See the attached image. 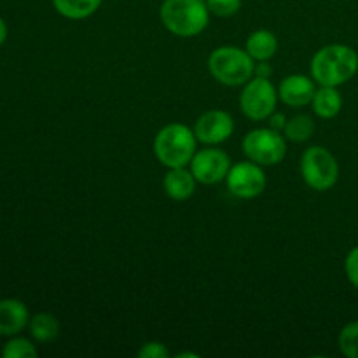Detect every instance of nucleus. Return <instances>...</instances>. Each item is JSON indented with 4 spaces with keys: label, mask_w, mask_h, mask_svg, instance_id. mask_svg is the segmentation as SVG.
Here are the masks:
<instances>
[{
    "label": "nucleus",
    "mask_w": 358,
    "mask_h": 358,
    "mask_svg": "<svg viewBox=\"0 0 358 358\" xmlns=\"http://www.w3.org/2000/svg\"><path fill=\"white\" fill-rule=\"evenodd\" d=\"M358 72V55L345 44H331L317 51L311 59V76L320 86H341Z\"/></svg>",
    "instance_id": "nucleus-1"
},
{
    "label": "nucleus",
    "mask_w": 358,
    "mask_h": 358,
    "mask_svg": "<svg viewBox=\"0 0 358 358\" xmlns=\"http://www.w3.org/2000/svg\"><path fill=\"white\" fill-rule=\"evenodd\" d=\"M159 16L173 35L194 37L208 27L210 9L206 0H164Z\"/></svg>",
    "instance_id": "nucleus-2"
},
{
    "label": "nucleus",
    "mask_w": 358,
    "mask_h": 358,
    "mask_svg": "<svg viewBox=\"0 0 358 358\" xmlns=\"http://www.w3.org/2000/svg\"><path fill=\"white\" fill-rule=\"evenodd\" d=\"M196 133L189 126L171 122L154 138V152L161 164L168 168H182L191 164L196 154Z\"/></svg>",
    "instance_id": "nucleus-3"
},
{
    "label": "nucleus",
    "mask_w": 358,
    "mask_h": 358,
    "mask_svg": "<svg viewBox=\"0 0 358 358\" xmlns=\"http://www.w3.org/2000/svg\"><path fill=\"white\" fill-rule=\"evenodd\" d=\"M208 70L215 80L226 86H241L254 77L255 63L247 49L224 45L217 48L208 58Z\"/></svg>",
    "instance_id": "nucleus-4"
},
{
    "label": "nucleus",
    "mask_w": 358,
    "mask_h": 358,
    "mask_svg": "<svg viewBox=\"0 0 358 358\" xmlns=\"http://www.w3.org/2000/svg\"><path fill=\"white\" fill-rule=\"evenodd\" d=\"M304 182L315 191H329L339 178V164L325 147H310L301 157Z\"/></svg>",
    "instance_id": "nucleus-5"
},
{
    "label": "nucleus",
    "mask_w": 358,
    "mask_h": 358,
    "mask_svg": "<svg viewBox=\"0 0 358 358\" xmlns=\"http://www.w3.org/2000/svg\"><path fill=\"white\" fill-rule=\"evenodd\" d=\"M243 152L261 166L282 163L287 154L285 138L273 128H259L247 133L243 138Z\"/></svg>",
    "instance_id": "nucleus-6"
},
{
    "label": "nucleus",
    "mask_w": 358,
    "mask_h": 358,
    "mask_svg": "<svg viewBox=\"0 0 358 358\" xmlns=\"http://www.w3.org/2000/svg\"><path fill=\"white\" fill-rule=\"evenodd\" d=\"M276 100H278V91L271 80L264 77H254L241 91L240 107L252 121H264L275 112Z\"/></svg>",
    "instance_id": "nucleus-7"
},
{
    "label": "nucleus",
    "mask_w": 358,
    "mask_h": 358,
    "mask_svg": "<svg viewBox=\"0 0 358 358\" xmlns=\"http://www.w3.org/2000/svg\"><path fill=\"white\" fill-rule=\"evenodd\" d=\"M226 182L231 194L241 199H252L261 196L266 189V173L261 164L254 161H241L231 166Z\"/></svg>",
    "instance_id": "nucleus-8"
},
{
    "label": "nucleus",
    "mask_w": 358,
    "mask_h": 358,
    "mask_svg": "<svg viewBox=\"0 0 358 358\" xmlns=\"http://www.w3.org/2000/svg\"><path fill=\"white\" fill-rule=\"evenodd\" d=\"M231 170V159L220 149L196 150L191 159V171L201 184H219L227 177Z\"/></svg>",
    "instance_id": "nucleus-9"
},
{
    "label": "nucleus",
    "mask_w": 358,
    "mask_h": 358,
    "mask_svg": "<svg viewBox=\"0 0 358 358\" xmlns=\"http://www.w3.org/2000/svg\"><path fill=\"white\" fill-rule=\"evenodd\" d=\"M234 131V121L231 114L224 110H210L205 112L201 117L196 121L194 133L199 142L206 145H217V143L226 142L231 138Z\"/></svg>",
    "instance_id": "nucleus-10"
},
{
    "label": "nucleus",
    "mask_w": 358,
    "mask_h": 358,
    "mask_svg": "<svg viewBox=\"0 0 358 358\" xmlns=\"http://www.w3.org/2000/svg\"><path fill=\"white\" fill-rule=\"evenodd\" d=\"M317 87L315 83L306 76H289L280 83L278 96L289 107H304L313 101Z\"/></svg>",
    "instance_id": "nucleus-11"
},
{
    "label": "nucleus",
    "mask_w": 358,
    "mask_h": 358,
    "mask_svg": "<svg viewBox=\"0 0 358 358\" xmlns=\"http://www.w3.org/2000/svg\"><path fill=\"white\" fill-rule=\"evenodd\" d=\"M30 324L28 308L17 299L0 301V336L13 338Z\"/></svg>",
    "instance_id": "nucleus-12"
},
{
    "label": "nucleus",
    "mask_w": 358,
    "mask_h": 358,
    "mask_svg": "<svg viewBox=\"0 0 358 358\" xmlns=\"http://www.w3.org/2000/svg\"><path fill=\"white\" fill-rule=\"evenodd\" d=\"M196 177L192 171L182 168H170V171L164 177V191L175 201H185L191 198L196 191Z\"/></svg>",
    "instance_id": "nucleus-13"
},
{
    "label": "nucleus",
    "mask_w": 358,
    "mask_h": 358,
    "mask_svg": "<svg viewBox=\"0 0 358 358\" xmlns=\"http://www.w3.org/2000/svg\"><path fill=\"white\" fill-rule=\"evenodd\" d=\"M313 112L322 119H332L341 112L343 108V96L334 86H322L315 93L313 101Z\"/></svg>",
    "instance_id": "nucleus-14"
},
{
    "label": "nucleus",
    "mask_w": 358,
    "mask_h": 358,
    "mask_svg": "<svg viewBox=\"0 0 358 358\" xmlns=\"http://www.w3.org/2000/svg\"><path fill=\"white\" fill-rule=\"evenodd\" d=\"M278 51V38L269 30H257L247 38V52L257 62H268Z\"/></svg>",
    "instance_id": "nucleus-15"
},
{
    "label": "nucleus",
    "mask_w": 358,
    "mask_h": 358,
    "mask_svg": "<svg viewBox=\"0 0 358 358\" xmlns=\"http://www.w3.org/2000/svg\"><path fill=\"white\" fill-rule=\"evenodd\" d=\"M103 0H52L55 9L69 20H84L100 9Z\"/></svg>",
    "instance_id": "nucleus-16"
},
{
    "label": "nucleus",
    "mask_w": 358,
    "mask_h": 358,
    "mask_svg": "<svg viewBox=\"0 0 358 358\" xmlns=\"http://www.w3.org/2000/svg\"><path fill=\"white\" fill-rule=\"evenodd\" d=\"M30 334L35 341L49 343L58 338L59 334V322L56 320L55 315L51 313H38L28 324Z\"/></svg>",
    "instance_id": "nucleus-17"
},
{
    "label": "nucleus",
    "mask_w": 358,
    "mask_h": 358,
    "mask_svg": "<svg viewBox=\"0 0 358 358\" xmlns=\"http://www.w3.org/2000/svg\"><path fill=\"white\" fill-rule=\"evenodd\" d=\"M285 136L292 142H306L315 133V121L310 115H296L290 121H287Z\"/></svg>",
    "instance_id": "nucleus-18"
},
{
    "label": "nucleus",
    "mask_w": 358,
    "mask_h": 358,
    "mask_svg": "<svg viewBox=\"0 0 358 358\" xmlns=\"http://www.w3.org/2000/svg\"><path fill=\"white\" fill-rule=\"evenodd\" d=\"M3 358H35L37 348L24 338H14L2 348Z\"/></svg>",
    "instance_id": "nucleus-19"
},
{
    "label": "nucleus",
    "mask_w": 358,
    "mask_h": 358,
    "mask_svg": "<svg viewBox=\"0 0 358 358\" xmlns=\"http://www.w3.org/2000/svg\"><path fill=\"white\" fill-rule=\"evenodd\" d=\"M339 348L343 355L348 358H358V322H352L343 327L339 334Z\"/></svg>",
    "instance_id": "nucleus-20"
},
{
    "label": "nucleus",
    "mask_w": 358,
    "mask_h": 358,
    "mask_svg": "<svg viewBox=\"0 0 358 358\" xmlns=\"http://www.w3.org/2000/svg\"><path fill=\"white\" fill-rule=\"evenodd\" d=\"M210 13L219 17H231L241 9V0H206Z\"/></svg>",
    "instance_id": "nucleus-21"
},
{
    "label": "nucleus",
    "mask_w": 358,
    "mask_h": 358,
    "mask_svg": "<svg viewBox=\"0 0 358 358\" xmlns=\"http://www.w3.org/2000/svg\"><path fill=\"white\" fill-rule=\"evenodd\" d=\"M345 273H346V278L350 280V283H352L355 289H358V247L352 248L350 254L346 255Z\"/></svg>",
    "instance_id": "nucleus-22"
},
{
    "label": "nucleus",
    "mask_w": 358,
    "mask_h": 358,
    "mask_svg": "<svg viewBox=\"0 0 358 358\" xmlns=\"http://www.w3.org/2000/svg\"><path fill=\"white\" fill-rule=\"evenodd\" d=\"M168 355H170V353H168L166 346L161 345V343L157 341L145 343V345L138 350L140 358H166Z\"/></svg>",
    "instance_id": "nucleus-23"
},
{
    "label": "nucleus",
    "mask_w": 358,
    "mask_h": 358,
    "mask_svg": "<svg viewBox=\"0 0 358 358\" xmlns=\"http://www.w3.org/2000/svg\"><path fill=\"white\" fill-rule=\"evenodd\" d=\"M269 124H271V128L276 129V131H280V129H285L287 117L283 114H275V112H273Z\"/></svg>",
    "instance_id": "nucleus-24"
},
{
    "label": "nucleus",
    "mask_w": 358,
    "mask_h": 358,
    "mask_svg": "<svg viewBox=\"0 0 358 358\" xmlns=\"http://www.w3.org/2000/svg\"><path fill=\"white\" fill-rule=\"evenodd\" d=\"M273 73V69L266 62H261V65H255V77H264V79H269Z\"/></svg>",
    "instance_id": "nucleus-25"
},
{
    "label": "nucleus",
    "mask_w": 358,
    "mask_h": 358,
    "mask_svg": "<svg viewBox=\"0 0 358 358\" xmlns=\"http://www.w3.org/2000/svg\"><path fill=\"white\" fill-rule=\"evenodd\" d=\"M6 38H7V24H6V21L0 17V45L6 42Z\"/></svg>",
    "instance_id": "nucleus-26"
},
{
    "label": "nucleus",
    "mask_w": 358,
    "mask_h": 358,
    "mask_svg": "<svg viewBox=\"0 0 358 358\" xmlns=\"http://www.w3.org/2000/svg\"><path fill=\"white\" fill-rule=\"evenodd\" d=\"M184 357H191V358H198V355L196 353H178L177 358H184Z\"/></svg>",
    "instance_id": "nucleus-27"
}]
</instances>
